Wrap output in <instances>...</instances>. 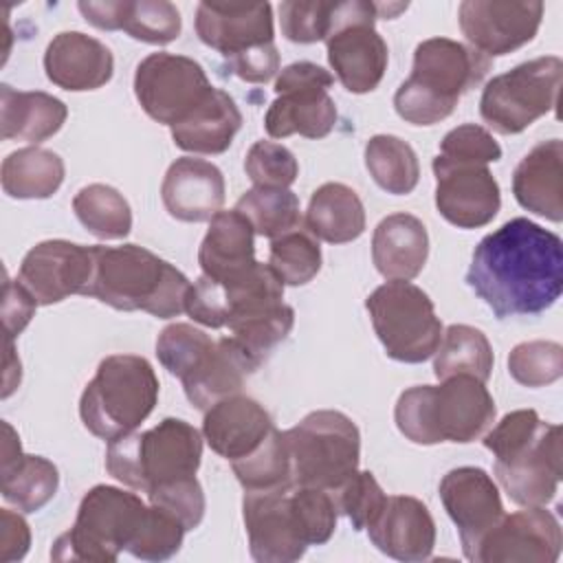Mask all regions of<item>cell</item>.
I'll return each mask as SVG.
<instances>
[{"mask_svg": "<svg viewBox=\"0 0 563 563\" xmlns=\"http://www.w3.org/2000/svg\"><path fill=\"white\" fill-rule=\"evenodd\" d=\"M185 532V526L174 515L150 504L128 552L141 561H167L180 550Z\"/></svg>", "mask_w": 563, "mask_h": 563, "instance_id": "obj_44", "label": "cell"}, {"mask_svg": "<svg viewBox=\"0 0 563 563\" xmlns=\"http://www.w3.org/2000/svg\"><path fill=\"white\" fill-rule=\"evenodd\" d=\"M2 497L20 512H37L57 493V466L42 455L22 453L20 438L9 422H2Z\"/></svg>", "mask_w": 563, "mask_h": 563, "instance_id": "obj_28", "label": "cell"}, {"mask_svg": "<svg viewBox=\"0 0 563 563\" xmlns=\"http://www.w3.org/2000/svg\"><path fill=\"white\" fill-rule=\"evenodd\" d=\"M158 400V378L147 358L136 354L106 356L79 400L84 427L101 438L117 440L132 433Z\"/></svg>", "mask_w": 563, "mask_h": 563, "instance_id": "obj_6", "label": "cell"}, {"mask_svg": "<svg viewBox=\"0 0 563 563\" xmlns=\"http://www.w3.org/2000/svg\"><path fill=\"white\" fill-rule=\"evenodd\" d=\"M563 62L534 57L493 77L479 97V114L499 134H519L559 103Z\"/></svg>", "mask_w": 563, "mask_h": 563, "instance_id": "obj_10", "label": "cell"}, {"mask_svg": "<svg viewBox=\"0 0 563 563\" xmlns=\"http://www.w3.org/2000/svg\"><path fill=\"white\" fill-rule=\"evenodd\" d=\"M365 530L369 541L396 561H424L435 545V521L429 508L409 495L387 497L383 510Z\"/></svg>", "mask_w": 563, "mask_h": 563, "instance_id": "obj_22", "label": "cell"}, {"mask_svg": "<svg viewBox=\"0 0 563 563\" xmlns=\"http://www.w3.org/2000/svg\"><path fill=\"white\" fill-rule=\"evenodd\" d=\"M429 255V235L411 213H391L372 235V262L385 279L409 282L420 275Z\"/></svg>", "mask_w": 563, "mask_h": 563, "instance_id": "obj_29", "label": "cell"}, {"mask_svg": "<svg viewBox=\"0 0 563 563\" xmlns=\"http://www.w3.org/2000/svg\"><path fill=\"white\" fill-rule=\"evenodd\" d=\"M365 308L389 358L422 363L435 354L442 339V321L422 288L389 279L365 299Z\"/></svg>", "mask_w": 563, "mask_h": 563, "instance_id": "obj_9", "label": "cell"}, {"mask_svg": "<svg viewBox=\"0 0 563 563\" xmlns=\"http://www.w3.org/2000/svg\"><path fill=\"white\" fill-rule=\"evenodd\" d=\"M253 235V227L240 211H218L209 220V229L198 249L202 275L216 282H229L246 273L257 262Z\"/></svg>", "mask_w": 563, "mask_h": 563, "instance_id": "obj_30", "label": "cell"}, {"mask_svg": "<svg viewBox=\"0 0 563 563\" xmlns=\"http://www.w3.org/2000/svg\"><path fill=\"white\" fill-rule=\"evenodd\" d=\"M332 2L288 0L279 4V22L286 40L297 44H314L328 37Z\"/></svg>", "mask_w": 563, "mask_h": 563, "instance_id": "obj_48", "label": "cell"}, {"mask_svg": "<svg viewBox=\"0 0 563 563\" xmlns=\"http://www.w3.org/2000/svg\"><path fill=\"white\" fill-rule=\"evenodd\" d=\"M244 172L255 187L288 189L299 174L295 154L275 141H255L244 158Z\"/></svg>", "mask_w": 563, "mask_h": 563, "instance_id": "obj_47", "label": "cell"}, {"mask_svg": "<svg viewBox=\"0 0 563 563\" xmlns=\"http://www.w3.org/2000/svg\"><path fill=\"white\" fill-rule=\"evenodd\" d=\"M213 343L216 341L207 332L191 323H172L163 328L156 339V356L172 376L183 380L205 358Z\"/></svg>", "mask_w": 563, "mask_h": 563, "instance_id": "obj_43", "label": "cell"}, {"mask_svg": "<svg viewBox=\"0 0 563 563\" xmlns=\"http://www.w3.org/2000/svg\"><path fill=\"white\" fill-rule=\"evenodd\" d=\"M242 128V114L229 92L213 88L211 95L180 123L172 125L176 147L191 154H222Z\"/></svg>", "mask_w": 563, "mask_h": 563, "instance_id": "obj_32", "label": "cell"}, {"mask_svg": "<svg viewBox=\"0 0 563 563\" xmlns=\"http://www.w3.org/2000/svg\"><path fill=\"white\" fill-rule=\"evenodd\" d=\"M543 18V2L464 0L457 9L460 29L471 46L486 57H497L532 42Z\"/></svg>", "mask_w": 563, "mask_h": 563, "instance_id": "obj_17", "label": "cell"}, {"mask_svg": "<svg viewBox=\"0 0 563 563\" xmlns=\"http://www.w3.org/2000/svg\"><path fill=\"white\" fill-rule=\"evenodd\" d=\"M211 90L202 66L185 55L152 53L139 62L134 73V95L141 108L169 128L189 117Z\"/></svg>", "mask_w": 563, "mask_h": 563, "instance_id": "obj_13", "label": "cell"}, {"mask_svg": "<svg viewBox=\"0 0 563 563\" xmlns=\"http://www.w3.org/2000/svg\"><path fill=\"white\" fill-rule=\"evenodd\" d=\"M493 347L482 330L453 323L442 332L433 358V374L438 380L451 376H473L486 383L493 372Z\"/></svg>", "mask_w": 563, "mask_h": 563, "instance_id": "obj_35", "label": "cell"}, {"mask_svg": "<svg viewBox=\"0 0 563 563\" xmlns=\"http://www.w3.org/2000/svg\"><path fill=\"white\" fill-rule=\"evenodd\" d=\"M466 284L497 319L534 317L561 297L563 242L528 218H512L479 240Z\"/></svg>", "mask_w": 563, "mask_h": 563, "instance_id": "obj_1", "label": "cell"}, {"mask_svg": "<svg viewBox=\"0 0 563 563\" xmlns=\"http://www.w3.org/2000/svg\"><path fill=\"white\" fill-rule=\"evenodd\" d=\"M295 486L339 488L361 460L358 427L341 411L319 409L284 431Z\"/></svg>", "mask_w": 563, "mask_h": 563, "instance_id": "obj_8", "label": "cell"}, {"mask_svg": "<svg viewBox=\"0 0 563 563\" xmlns=\"http://www.w3.org/2000/svg\"><path fill=\"white\" fill-rule=\"evenodd\" d=\"M563 534L556 517L545 506H528L501 515L466 554L475 563H554L561 554Z\"/></svg>", "mask_w": 563, "mask_h": 563, "instance_id": "obj_15", "label": "cell"}, {"mask_svg": "<svg viewBox=\"0 0 563 563\" xmlns=\"http://www.w3.org/2000/svg\"><path fill=\"white\" fill-rule=\"evenodd\" d=\"M161 198L167 213L176 220H211L224 205V176L205 158H176L165 172Z\"/></svg>", "mask_w": 563, "mask_h": 563, "instance_id": "obj_23", "label": "cell"}, {"mask_svg": "<svg viewBox=\"0 0 563 563\" xmlns=\"http://www.w3.org/2000/svg\"><path fill=\"white\" fill-rule=\"evenodd\" d=\"M497 482L519 506H545L561 482V427L541 422L537 435L510 460L495 462Z\"/></svg>", "mask_w": 563, "mask_h": 563, "instance_id": "obj_19", "label": "cell"}, {"mask_svg": "<svg viewBox=\"0 0 563 563\" xmlns=\"http://www.w3.org/2000/svg\"><path fill=\"white\" fill-rule=\"evenodd\" d=\"M4 347H7V356H4V391L2 396L7 398L11 391H13V378L11 374H15L20 378V358L15 356V350H13V339L11 336H4Z\"/></svg>", "mask_w": 563, "mask_h": 563, "instance_id": "obj_56", "label": "cell"}, {"mask_svg": "<svg viewBox=\"0 0 563 563\" xmlns=\"http://www.w3.org/2000/svg\"><path fill=\"white\" fill-rule=\"evenodd\" d=\"M92 277V246L44 240L22 260L15 282L37 306H53L70 295H86Z\"/></svg>", "mask_w": 563, "mask_h": 563, "instance_id": "obj_16", "label": "cell"}, {"mask_svg": "<svg viewBox=\"0 0 563 563\" xmlns=\"http://www.w3.org/2000/svg\"><path fill=\"white\" fill-rule=\"evenodd\" d=\"M508 372L523 387H543L563 374V347L556 341H526L510 350Z\"/></svg>", "mask_w": 563, "mask_h": 563, "instance_id": "obj_45", "label": "cell"}, {"mask_svg": "<svg viewBox=\"0 0 563 563\" xmlns=\"http://www.w3.org/2000/svg\"><path fill=\"white\" fill-rule=\"evenodd\" d=\"M202 457L200 431L180 418L128 433L108 444L106 468L121 484L150 493L152 488L196 475Z\"/></svg>", "mask_w": 563, "mask_h": 563, "instance_id": "obj_5", "label": "cell"}, {"mask_svg": "<svg viewBox=\"0 0 563 563\" xmlns=\"http://www.w3.org/2000/svg\"><path fill=\"white\" fill-rule=\"evenodd\" d=\"M490 70V57L449 37H429L413 51L411 75L398 86L394 108L411 125H433L446 119L460 97L479 86Z\"/></svg>", "mask_w": 563, "mask_h": 563, "instance_id": "obj_4", "label": "cell"}, {"mask_svg": "<svg viewBox=\"0 0 563 563\" xmlns=\"http://www.w3.org/2000/svg\"><path fill=\"white\" fill-rule=\"evenodd\" d=\"M334 77L319 64L295 62L275 79L277 99L268 106L264 128L273 139L301 134L323 139L336 123V106L328 95Z\"/></svg>", "mask_w": 563, "mask_h": 563, "instance_id": "obj_12", "label": "cell"}, {"mask_svg": "<svg viewBox=\"0 0 563 563\" xmlns=\"http://www.w3.org/2000/svg\"><path fill=\"white\" fill-rule=\"evenodd\" d=\"M438 156L451 163L488 165L501 158V147L486 128L475 123H464L444 134Z\"/></svg>", "mask_w": 563, "mask_h": 563, "instance_id": "obj_50", "label": "cell"}, {"mask_svg": "<svg viewBox=\"0 0 563 563\" xmlns=\"http://www.w3.org/2000/svg\"><path fill=\"white\" fill-rule=\"evenodd\" d=\"M440 499L455 523L464 556L477 539L504 515L499 488L479 466H460L440 479Z\"/></svg>", "mask_w": 563, "mask_h": 563, "instance_id": "obj_20", "label": "cell"}, {"mask_svg": "<svg viewBox=\"0 0 563 563\" xmlns=\"http://www.w3.org/2000/svg\"><path fill=\"white\" fill-rule=\"evenodd\" d=\"M268 266L284 286H303L321 268V249L308 229H292L271 240Z\"/></svg>", "mask_w": 563, "mask_h": 563, "instance_id": "obj_40", "label": "cell"}, {"mask_svg": "<svg viewBox=\"0 0 563 563\" xmlns=\"http://www.w3.org/2000/svg\"><path fill=\"white\" fill-rule=\"evenodd\" d=\"M2 191L18 200L51 198L64 183V161L44 147H22L11 152L0 167Z\"/></svg>", "mask_w": 563, "mask_h": 563, "instance_id": "obj_34", "label": "cell"}, {"mask_svg": "<svg viewBox=\"0 0 563 563\" xmlns=\"http://www.w3.org/2000/svg\"><path fill=\"white\" fill-rule=\"evenodd\" d=\"M295 323V310L286 303H279L266 312L242 319L229 325L231 336L262 365L268 354L288 336Z\"/></svg>", "mask_w": 563, "mask_h": 563, "instance_id": "obj_42", "label": "cell"}, {"mask_svg": "<svg viewBox=\"0 0 563 563\" xmlns=\"http://www.w3.org/2000/svg\"><path fill=\"white\" fill-rule=\"evenodd\" d=\"M336 510L343 512L354 530H365L383 510L387 495L369 471H354L339 488L332 490Z\"/></svg>", "mask_w": 563, "mask_h": 563, "instance_id": "obj_46", "label": "cell"}, {"mask_svg": "<svg viewBox=\"0 0 563 563\" xmlns=\"http://www.w3.org/2000/svg\"><path fill=\"white\" fill-rule=\"evenodd\" d=\"M66 117V103L48 92L0 86V128L4 141L42 143L62 130Z\"/></svg>", "mask_w": 563, "mask_h": 563, "instance_id": "obj_31", "label": "cell"}, {"mask_svg": "<svg viewBox=\"0 0 563 563\" xmlns=\"http://www.w3.org/2000/svg\"><path fill=\"white\" fill-rule=\"evenodd\" d=\"M147 499L152 506L174 515L185 530L198 528L205 517V493L196 475L161 484L147 493Z\"/></svg>", "mask_w": 563, "mask_h": 563, "instance_id": "obj_49", "label": "cell"}, {"mask_svg": "<svg viewBox=\"0 0 563 563\" xmlns=\"http://www.w3.org/2000/svg\"><path fill=\"white\" fill-rule=\"evenodd\" d=\"M515 200L530 213L563 220V143L550 139L534 145L512 174Z\"/></svg>", "mask_w": 563, "mask_h": 563, "instance_id": "obj_26", "label": "cell"}, {"mask_svg": "<svg viewBox=\"0 0 563 563\" xmlns=\"http://www.w3.org/2000/svg\"><path fill=\"white\" fill-rule=\"evenodd\" d=\"M189 288V279L176 266L139 244L92 246V277L86 295L114 310H143L172 319L185 312Z\"/></svg>", "mask_w": 563, "mask_h": 563, "instance_id": "obj_2", "label": "cell"}, {"mask_svg": "<svg viewBox=\"0 0 563 563\" xmlns=\"http://www.w3.org/2000/svg\"><path fill=\"white\" fill-rule=\"evenodd\" d=\"M306 229L323 242L345 244L365 231V209L358 194L343 183H325L312 191Z\"/></svg>", "mask_w": 563, "mask_h": 563, "instance_id": "obj_33", "label": "cell"}, {"mask_svg": "<svg viewBox=\"0 0 563 563\" xmlns=\"http://www.w3.org/2000/svg\"><path fill=\"white\" fill-rule=\"evenodd\" d=\"M376 20L378 2H332L330 31L325 37L328 62L343 88L354 95L372 92L387 70L389 51L374 29Z\"/></svg>", "mask_w": 563, "mask_h": 563, "instance_id": "obj_11", "label": "cell"}, {"mask_svg": "<svg viewBox=\"0 0 563 563\" xmlns=\"http://www.w3.org/2000/svg\"><path fill=\"white\" fill-rule=\"evenodd\" d=\"M77 220L99 240H121L132 229V209L123 194L110 185L92 183L73 198Z\"/></svg>", "mask_w": 563, "mask_h": 563, "instance_id": "obj_37", "label": "cell"}, {"mask_svg": "<svg viewBox=\"0 0 563 563\" xmlns=\"http://www.w3.org/2000/svg\"><path fill=\"white\" fill-rule=\"evenodd\" d=\"M227 68L249 84H266L279 70V53L275 42L246 51L238 57L227 59Z\"/></svg>", "mask_w": 563, "mask_h": 563, "instance_id": "obj_53", "label": "cell"}, {"mask_svg": "<svg viewBox=\"0 0 563 563\" xmlns=\"http://www.w3.org/2000/svg\"><path fill=\"white\" fill-rule=\"evenodd\" d=\"M541 418L534 409H517L506 413L488 433H484V446L493 451L495 462L517 455L539 431Z\"/></svg>", "mask_w": 563, "mask_h": 563, "instance_id": "obj_51", "label": "cell"}, {"mask_svg": "<svg viewBox=\"0 0 563 563\" xmlns=\"http://www.w3.org/2000/svg\"><path fill=\"white\" fill-rule=\"evenodd\" d=\"M438 213L457 229L486 227L501 207L499 185L488 165L433 158Z\"/></svg>", "mask_w": 563, "mask_h": 563, "instance_id": "obj_18", "label": "cell"}, {"mask_svg": "<svg viewBox=\"0 0 563 563\" xmlns=\"http://www.w3.org/2000/svg\"><path fill=\"white\" fill-rule=\"evenodd\" d=\"M196 33L202 44L218 51L224 59L275 42L273 7L257 4H216L200 2L196 9Z\"/></svg>", "mask_w": 563, "mask_h": 563, "instance_id": "obj_21", "label": "cell"}, {"mask_svg": "<svg viewBox=\"0 0 563 563\" xmlns=\"http://www.w3.org/2000/svg\"><path fill=\"white\" fill-rule=\"evenodd\" d=\"M44 70L55 86L84 92L97 90L112 79L114 59L103 42L81 31H62L46 46Z\"/></svg>", "mask_w": 563, "mask_h": 563, "instance_id": "obj_24", "label": "cell"}, {"mask_svg": "<svg viewBox=\"0 0 563 563\" xmlns=\"http://www.w3.org/2000/svg\"><path fill=\"white\" fill-rule=\"evenodd\" d=\"M242 517L251 556L260 563H292L310 545L299 517L292 486L275 490H244Z\"/></svg>", "mask_w": 563, "mask_h": 563, "instance_id": "obj_14", "label": "cell"}, {"mask_svg": "<svg viewBox=\"0 0 563 563\" xmlns=\"http://www.w3.org/2000/svg\"><path fill=\"white\" fill-rule=\"evenodd\" d=\"M365 167L374 183L394 196L411 194L420 178L413 147L394 134H376L365 143Z\"/></svg>", "mask_w": 563, "mask_h": 563, "instance_id": "obj_36", "label": "cell"}, {"mask_svg": "<svg viewBox=\"0 0 563 563\" xmlns=\"http://www.w3.org/2000/svg\"><path fill=\"white\" fill-rule=\"evenodd\" d=\"M37 303L35 299L18 284L4 277V299H2V323L7 336H18L31 321Z\"/></svg>", "mask_w": 563, "mask_h": 563, "instance_id": "obj_54", "label": "cell"}, {"mask_svg": "<svg viewBox=\"0 0 563 563\" xmlns=\"http://www.w3.org/2000/svg\"><path fill=\"white\" fill-rule=\"evenodd\" d=\"M257 367L260 363L233 336H224L183 378L185 396L196 409L207 411L218 400L240 394L244 380Z\"/></svg>", "mask_w": 563, "mask_h": 563, "instance_id": "obj_27", "label": "cell"}, {"mask_svg": "<svg viewBox=\"0 0 563 563\" xmlns=\"http://www.w3.org/2000/svg\"><path fill=\"white\" fill-rule=\"evenodd\" d=\"M273 427L271 413L255 398L233 394L205 411L202 435L211 451L233 462L255 451Z\"/></svg>", "mask_w": 563, "mask_h": 563, "instance_id": "obj_25", "label": "cell"}, {"mask_svg": "<svg viewBox=\"0 0 563 563\" xmlns=\"http://www.w3.org/2000/svg\"><path fill=\"white\" fill-rule=\"evenodd\" d=\"M253 231L262 238H279L301 224L299 198L282 187H253L235 202Z\"/></svg>", "mask_w": 563, "mask_h": 563, "instance_id": "obj_39", "label": "cell"}, {"mask_svg": "<svg viewBox=\"0 0 563 563\" xmlns=\"http://www.w3.org/2000/svg\"><path fill=\"white\" fill-rule=\"evenodd\" d=\"M147 506L139 495L117 486H92L79 508L75 523L51 550L55 561L114 563L134 539Z\"/></svg>", "mask_w": 563, "mask_h": 563, "instance_id": "obj_7", "label": "cell"}, {"mask_svg": "<svg viewBox=\"0 0 563 563\" xmlns=\"http://www.w3.org/2000/svg\"><path fill=\"white\" fill-rule=\"evenodd\" d=\"M495 400L473 376H451L440 385L405 389L394 409L398 431L413 444L473 442L495 422Z\"/></svg>", "mask_w": 563, "mask_h": 563, "instance_id": "obj_3", "label": "cell"}, {"mask_svg": "<svg viewBox=\"0 0 563 563\" xmlns=\"http://www.w3.org/2000/svg\"><path fill=\"white\" fill-rule=\"evenodd\" d=\"M231 466L244 490H275L295 486L288 442L284 431L275 427L255 451L233 460Z\"/></svg>", "mask_w": 563, "mask_h": 563, "instance_id": "obj_38", "label": "cell"}, {"mask_svg": "<svg viewBox=\"0 0 563 563\" xmlns=\"http://www.w3.org/2000/svg\"><path fill=\"white\" fill-rule=\"evenodd\" d=\"M185 312L207 328H227V303L224 290L218 282L207 275H200L187 295Z\"/></svg>", "mask_w": 563, "mask_h": 563, "instance_id": "obj_52", "label": "cell"}, {"mask_svg": "<svg viewBox=\"0 0 563 563\" xmlns=\"http://www.w3.org/2000/svg\"><path fill=\"white\" fill-rule=\"evenodd\" d=\"M31 545V530L22 515L13 510H0V561H20Z\"/></svg>", "mask_w": 563, "mask_h": 563, "instance_id": "obj_55", "label": "cell"}, {"mask_svg": "<svg viewBox=\"0 0 563 563\" xmlns=\"http://www.w3.org/2000/svg\"><path fill=\"white\" fill-rule=\"evenodd\" d=\"M180 13L167 0H123L121 31L145 44H169L180 35Z\"/></svg>", "mask_w": 563, "mask_h": 563, "instance_id": "obj_41", "label": "cell"}]
</instances>
